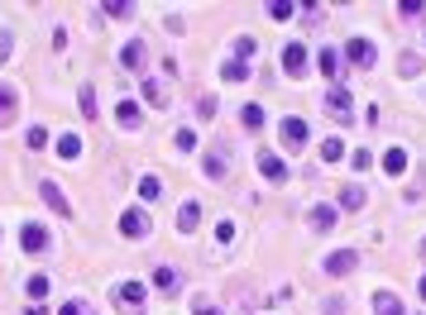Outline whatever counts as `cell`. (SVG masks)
<instances>
[{"instance_id": "6da1fadb", "label": "cell", "mask_w": 426, "mask_h": 315, "mask_svg": "<svg viewBox=\"0 0 426 315\" xmlns=\"http://www.w3.org/2000/svg\"><path fill=\"white\" fill-rule=\"evenodd\" d=\"M278 139H283V148H288V153H302V148H307V119L288 115V119L278 124Z\"/></svg>"}, {"instance_id": "7a4b0ae2", "label": "cell", "mask_w": 426, "mask_h": 315, "mask_svg": "<svg viewBox=\"0 0 426 315\" xmlns=\"http://www.w3.org/2000/svg\"><path fill=\"white\" fill-rule=\"evenodd\" d=\"M19 244H24V253H48V244H53V239H48V229H43V224H34V220H29V224L19 229Z\"/></svg>"}, {"instance_id": "3957f363", "label": "cell", "mask_w": 426, "mask_h": 315, "mask_svg": "<svg viewBox=\"0 0 426 315\" xmlns=\"http://www.w3.org/2000/svg\"><path fill=\"white\" fill-rule=\"evenodd\" d=\"M326 110H330L335 119H350V110H354V96H350V86H330V91H326Z\"/></svg>"}, {"instance_id": "277c9868", "label": "cell", "mask_w": 426, "mask_h": 315, "mask_svg": "<svg viewBox=\"0 0 426 315\" xmlns=\"http://www.w3.org/2000/svg\"><path fill=\"white\" fill-rule=\"evenodd\" d=\"M354 268H359V253H354V248H335V253L326 258V272H330V277H345V272H354Z\"/></svg>"}, {"instance_id": "5b68a950", "label": "cell", "mask_w": 426, "mask_h": 315, "mask_svg": "<svg viewBox=\"0 0 426 315\" xmlns=\"http://www.w3.org/2000/svg\"><path fill=\"white\" fill-rule=\"evenodd\" d=\"M345 58H350L354 67H374V58H379V48H374L369 38H350V48H345Z\"/></svg>"}, {"instance_id": "8992f818", "label": "cell", "mask_w": 426, "mask_h": 315, "mask_svg": "<svg viewBox=\"0 0 426 315\" xmlns=\"http://www.w3.org/2000/svg\"><path fill=\"white\" fill-rule=\"evenodd\" d=\"M283 72L288 77H307V48L302 43H288L283 48Z\"/></svg>"}, {"instance_id": "52a82bcc", "label": "cell", "mask_w": 426, "mask_h": 315, "mask_svg": "<svg viewBox=\"0 0 426 315\" xmlns=\"http://www.w3.org/2000/svg\"><path fill=\"white\" fill-rule=\"evenodd\" d=\"M14 115H19V91H14L10 82H0V129L14 124Z\"/></svg>"}, {"instance_id": "ba28073f", "label": "cell", "mask_w": 426, "mask_h": 315, "mask_svg": "<svg viewBox=\"0 0 426 315\" xmlns=\"http://www.w3.org/2000/svg\"><path fill=\"white\" fill-rule=\"evenodd\" d=\"M39 196H43V206L53 210V215H72V206H67V196L58 191V182H39Z\"/></svg>"}, {"instance_id": "9c48e42d", "label": "cell", "mask_w": 426, "mask_h": 315, "mask_svg": "<svg viewBox=\"0 0 426 315\" xmlns=\"http://www.w3.org/2000/svg\"><path fill=\"white\" fill-rule=\"evenodd\" d=\"M144 58H149V48H144L139 38H129V43L120 48V67H129V72H144Z\"/></svg>"}, {"instance_id": "30bf717a", "label": "cell", "mask_w": 426, "mask_h": 315, "mask_svg": "<svg viewBox=\"0 0 426 315\" xmlns=\"http://www.w3.org/2000/svg\"><path fill=\"white\" fill-rule=\"evenodd\" d=\"M120 234H129V239L149 234V210H125L120 215Z\"/></svg>"}, {"instance_id": "8fae6325", "label": "cell", "mask_w": 426, "mask_h": 315, "mask_svg": "<svg viewBox=\"0 0 426 315\" xmlns=\"http://www.w3.org/2000/svg\"><path fill=\"white\" fill-rule=\"evenodd\" d=\"M115 296L125 301V311H129V315H139V306H144V282H120Z\"/></svg>"}, {"instance_id": "7c38bea8", "label": "cell", "mask_w": 426, "mask_h": 315, "mask_svg": "<svg viewBox=\"0 0 426 315\" xmlns=\"http://www.w3.org/2000/svg\"><path fill=\"white\" fill-rule=\"evenodd\" d=\"M259 172H264L268 182H288V167H283V158H278V153H268V148L259 153Z\"/></svg>"}, {"instance_id": "4fadbf2b", "label": "cell", "mask_w": 426, "mask_h": 315, "mask_svg": "<svg viewBox=\"0 0 426 315\" xmlns=\"http://www.w3.org/2000/svg\"><path fill=\"white\" fill-rule=\"evenodd\" d=\"M335 220H340V210H335V206H312V229H317V234H330Z\"/></svg>"}, {"instance_id": "5bb4252c", "label": "cell", "mask_w": 426, "mask_h": 315, "mask_svg": "<svg viewBox=\"0 0 426 315\" xmlns=\"http://www.w3.org/2000/svg\"><path fill=\"white\" fill-rule=\"evenodd\" d=\"M197 224H202V201H182V210H178V229L192 234Z\"/></svg>"}, {"instance_id": "9a60e30c", "label": "cell", "mask_w": 426, "mask_h": 315, "mask_svg": "<svg viewBox=\"0 0 426 315\" xmlns=\"http://www.w3.org/2000/svg\"><path fill=\"white\" fill-rule=\"evenodd\" d=\"M374 315H403V301L393 292H374Z\"/></svg>"}, {"instance_id": "2e32d148", "label": "cell", "mask_w": 426, "mask_h": 315, "mask_svg": "<svg viewBox=\"0 0 426 315\" xmlns=\"http://www.w3.org/2000/svg\"><path fill=\"white\" fill-rule=\"evenodd\" d=\"M364 201H369V196H364V187H359V182H350V187H340V206H345V210H359Z\"/></svg>"}, {"instance_id": "e0dca14e", "label": "cell", "mask_w": 426, "mask_h": 315, "mask_svg": "<svg viewBox=\"0 0 426 315\" xmlns=\"http://www.w3.org/2000/svg\"><path fill=\"white\" fill-rule=\"evenodd\" d=\"M144 101L153 105V110H168V96H163V86H158L153 77H144Z\"/></svg>"}, {"instance_id": "ac0fdd59", "label": "cell", "mask_w": 426, "mask_h": 315, "mask_svg": "<svg viewBox=\"0 0 426 315\" xmlns=\"http://www.w3.org/2000/svg\"><path fill=\"white\" fill-rule=\"evenodd\" d=\"M153 287L158 292H178V268H153Z\"/></svg>"}, {"instance_id": "d6986e66", "label": "cell", "mask_w": 426, "mask_h": 315, "mask_svg": "<svg viewBox=\"0 0 426 315\" xmlns=\"http://www.w3.org/2000/svg\"><path fill=\"white\" fill-rule=\"evenodd\" d=\"M317 67L326 72V77H335V72H340V53H335V48H321V53H317Z\"/></svg>"}, {"instance_id": "ffe728a7", "label": "cell", "mask_w": 426, "mask_h": 315, "mask_svg": "<svg viewBox=\"0 0 426 315\" xmlns=\"http://www.w3.org/2000/svg\"><path fill=\"white\" fill-rule=\"evenodd\" d=\"M115 119H120V124H125V129H134V124H139V105L120 101V105H115Z\"/></svg>"}, {"instance_id": "44dd1931", "label": "cell", "mask_w": 426, "mask_h": 315, "mask_svg": "<svg viewBox=\"0 0 426 315\" xmlns=\"http://www.w3.org/2000/svg\"><path fill=\"white\" fill-rule=\"evenodd\" d=\"M206 177H225V148H215V153H206Z\"/></svg>"}, {"instance_id": "7402d4cb", "label": "cell", "mask_w": 426, "mask_h": 315, "mask_svg": "<svg viewBox=\"0 0 426 315\" xmlns=\"http://www.w3.org/2000/svg\"><path fill=\"white\" fill-rule=\"evenodd\" d=\"M239 119H244V129H264V105H244Z\"/></svg>"}, {"instance_id": "603a6c76", "label": "cell", "mask_w": 426, "mask_h": 315, "mask_svg": "<svg viewBox=\"0 0 426 315\" xmlns=\"http://www.w3.org/2000/svg\"><path fill=\"white\" fill-rule=\"evenodd\" d=\"M77 153H82V139L77 134H63L58 139V158H77Z\"/></svg>"}, {"instance_id": "cb8c5ba5", "label": "cell", "mask_w": 426, "mask_h": 315, "mask_svg": "<svg viewBox=\"0 0 426 315\" xmlns=\"http://www.w3.org/2000/svg\"><path fill=\"white\" fill-rule=\"evenodd\" d=\"M383 167H388V172L398 177V172L407 167V153H403V148H388V153H383Z\"/></svg>"}, {"instance_id": "d4e9b609", "label": "cell", "mask_w": 426, "mask_h": 315, "mask_svg": "<svg viewBox=\"0 0 426 315\" xmlns=\"http://www.w3.org/2000/svg\"><path fill=\"white\" fill-rule=\"evenodd\" d=\"M77 101H82V115H87V119H96V86H82Z\"/></svg>"}, {"instance_id": "484cf974", "label": "cell", "mask_w": 426, "mask_h": 315, "mask_svg": "<svg viewBox=\"0 0 426 315\" xmlns=\"http://www.w3.org/2000/svg\"><path fill=\"white\" fill-rule=\"evenodd\" d=\"M220 77H225V82H244V77H249V67L235 58V62H225V67H220Z\"/></svg>"}, {"instance_id": "4316f807", "label": "cell", "mask_w": 426, "mask_h": 315, "mask_svg": "<svg viewBox=\"0 0 426 315\" xmlns=\"http://www.w3.org/2000/svg\"><path fill=\"white\" fill-rule=\"evenodd\" d=\"M321 158H326V163H340V158H345V143H340V139H326V143H321Z\"/></svg>"}, {"instance_id": "83f0119b", "label": "cell", "mask_w": 426, "mask_h": 315, "mask_svg": "<svg viewBox=\"0 0 426 315\" xmlns=\"http://www.w3.org/2000/svg\"><path fill=\"white\" fill-rule=\"evenodd\" d=\"M139 196H144V201H158V196H163V182H158V177H144V182H139Z\"/></svg>"}, {"instance_id": "f1b7e54d", "label": "cell", "mask_w": 426, "mask_h": 315, "mask_svg": "<svg viewBox=\"0 0 426 315\" xmlns=\"http://www.w3.org/2000/svg\"><path fill=\"white\" fill-rule=\"evenodd\" d=\"M58 315H96V311H92V301L72 296V301H63V311H58Z\"/></svg>"}, {"instance_id": "f546056e", "label": "cell", "mask_w": 426, "mask_h": 315, "mask_svg": "<svg viewBox=\"0 0 426 315\" xmlns=\"http://www.w3.org/2000/svg\"><path fill=\"white\" fill-rule=\"evenodd\" d=\"M268 19H292V0H273L268 5Z\"/></svg>"}, {"instance_id": "4dcf8cb0", "label": "cell", "mask_w": 426, "mask_h": 315, "mask_svg": "<svg viewBox=\"0 0 426 315\" xmlns=\"http://www.w3.org/2000/svg\"><path fill=\"white\" fill-rule=\"evenodd\" d=\"M29 148H34V153H39V148H48V129H43V124H34V129H29Z\"/></svg>"}, {"instance_id": "1f68e13d", "label": "cell", "mask_w": 426, "mask_h": 315, "mask_svg": "<svg viewBox=\"0 0 426 315\" xmlns=\"http://www.w3.org/2000/svg\"><path fill=\"white\" fill-rule=\"evenodd\" d=\"M48 287H53L48 277H29V296H34V301H43V296H48Z\"/></svg>"}, {"instance_id": "d6a6232c", "label": "cell", "mask_w": 426, "mask_h": 315, "mask_svg": "<svg viewBox=\"0 0 426 315\" xmlns=\"http://www.w3.org/2000/svg\"><path fill=\"white\" fill-rule=\"evenodd\" d=\"M101 14H110V19H120V14H129V0H106V5H101Z\"/></svg>"}, {"instance_id": "836d02e7", "label": "cell", "mask_w": 426, "mask_h": 315, "mask_svg": "<svg viewBox=\"0 0 426 315\" xmlns=\"http://www.w3.org/2000/svg\"><path fill=\"white\" fill-rule=\"evenodd\" d=\"M235 234H239V229H235V220H220V229H215V239H220V244H235Z\"/></svg>"}, {"instance_id": "e575fe53", "label": "cell", "mask_w": 426, "mask_h": 315, "mask_svg": "<svg viewBox=\"0 0 426 315\" xmlns=\"http://www.w3.org/2000/svg\"><path fill=\"white\" fill-rule=\"evenodd\" d=\"M326 315H350V301H345V296H330V301H326Z\"/></svg>"}, {"instance_id": "d590c367", "label": "cell", "mask_w": 426, "mask_h": 315, "mask_svg": "<svg viewBox=\"0 0 426 315\" xmlns=\"http://www.w3.org/2000/svg\"><path fill=\"white\" fill-rule=\"evenodd\" d=\"M235 53H239V62H244V58L254 53V38H249V34H239V38H235Z\"/></svg>"}, {"instance_id": "8d00e7d4", "label": "cell", "mask_w": 426, "mask_h": 315, "mask_svg": "<svg viewBox=\"0 0 426 315\" xmlns=\"http://www.w3.org/2000/svg\"><path fill=\"white\" fill-rule=\"evenodd\" d=\"M10 48H14V34L0 29V62H10Z\"/></svg>"}, {"instance_id": "74e56055", "label": "cell", "mask_w": 426, "mask_h": 315, "mask_svg": "<svg viewBox=\"0 0 426 315\" xmlns=\"http://www.w3.org/2000/svg\"><path fill=\"white\" fill-rule=\"evenodd\" d=\"M398 72H403V77H417V58H412V53H403V62H398Z\"/></svg>"}, {"instance_id": "f35d334b", "label": "cell", "mask_w": 426, "mask_h": 315, "mask_svg": "<svg viewBox=\"0 0 426 315\" xmlns=\"http://www.w3.org/2000/svg\"><path fill=\"white\" fill-rule=\"evenodd\" d=\"M178 148H182V153L197 148V134H192V129H178Z\"/></svg>"}, {"instance_id": "ab89813d", "label": "cell", "mask_w": 426, "mask_h": 315, "mask_svg": "<svg viewBox=\"0 0 426 315\" xmlns=\"http://www.w3.org/2000/svg\"><path fill=\"white\" fill-rule=\"evenodd\" d=\"M197 115L211 119V115H215V96H202V101H197Z\"/></svg>"}, {"instance_id": "60d3db41", "label": "cell", "mask_w": 426, "mask_h": 315, "mask_svg": "<svg viewBox=\"0 0 426 315\" xmlns=\"http://www.w3.org/2000/svg\"><path fill=\"white\" fill-rule=\"evenodd\" d=\"M192 315H220V311H215L211 301H202V296H197V301H192Z\"/></svg>"}, {"instance_id": "b9f144b4", "label": "cell", "mask_w": 426, "mask_h": 315, "mask_svg": "<svg viewBox=\"0 0 426 315\" xmlns=\"http://www.w3.org/2000/svg\"><path fill=\"white\" fill-rule=\"evenodd\" d=\"M398 10H403V14H426V5H422V0H403Z\"/></svg>"}, {"instance_id": "7bdbcfd3", "label": "cell", "mask_w": 426, "mask_h": 315, "mask_svg": "<svg viewBox=\"0 0 426 315\" xmlns=\"http://www.w3.org/2000/svg\"><path fill=\"white\" fill-rule=\"evenodd\" d=\"M417 292H422V301H426V272H422V282H417Z\"/></svg>"}, {"instance_id": "ee69618b", "label": "cell", "mask_w": 426, "mask_h": 315, "mask_svg": "<svg viewBox=\"0 0 426 315\" xmlns=\"http://www.w3.org/2000/svg\"><path fill=\"white\" fill-rule=\"evenodd\" d=\"M422 248H426V239H422Z\"/></svg>"}]
</instances>
